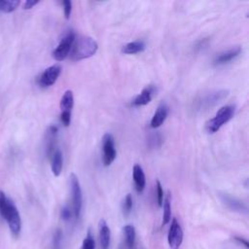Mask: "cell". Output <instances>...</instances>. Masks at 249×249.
<instances>
[{"instance_id":"1","label":"cell","mask_w":249,"mask_h":249,"mask_svg":"<svg viewBox=\"0 0 249 249\" xmlns=\"http://www.w3.org/2000/svg\"><path fill=\"white\" fill-rule=\"evenodd\" d=\"M0 215L7 221L11 232L15 236H18L21 229V220L18 210L14 201L2 191H0Z\"/></svg>"},{"instance_id":"2","label":"cell","mask_w":249,"mask_h":249,"mask_svg":"<svg viewBox=\"0 0 249 249\" xmlns=\"http://www.w3.org/2000/svg\"><path fill=\"white\" fill-rule=\"evenodd\" d=\"M98 49L96 41L89 36H81L75 39L72 49L70 51V58L73 61H79L82 59L92 56Z\"/></svg>"},{"instance_id":"3","label":"cell","mask_w":249,"mask_h":249,"mask_svg":"<svg viewBox=\"0 0 249 249\" xmlns=\"http://www.w3.org/2000/svg\"><path fill=\"white\" fill-rule=\"evenodd\" d=\"M234 114V106L225 105L221 107L215 116L206 123V130L208 133L217 132L225 124H227Z\"/></svg>"},{"instance_id":"4","label":"cell","mask_w":249,"mask_h":249,"mask_svg":"<svg viewBox=\"0 0 249 249\" xmlns=\"http://www.w3.org/2000/svg\"><path fill=\"white\" fill-rule=\"evenodd\" d=\"M76 39L75 32L73 30H69L63 38L60 40L57 47L53 52V57L56 61H62L64 60L70 53V51L72 49L73 43Z\"/></svg>"},{"instance_id":"5","label":"cell","mask_w":249,"mask_h":249,"mask_svg":"<svg viewBox=\"0 0 249 249\" xmlns=\"http://www.w3.org/2000/svg\"><path fill=\"white\" fill-rule=\"evenodd\" d=\"M71 193H72V200H73V213L76 219H78L81 215L82 204H83V196L82 190L80 186V182L75 173H71L69 176Z\"/></svg>"},{"instance_id":"6","label":"cell","mask_w":249,"mask_h":249,"mask_svg":"<svg viewBox=\"0 0 249 249\" xmlns=\"http://www.w3.org/2000/svg\"><path fill=\"white\" fill-rule=\"evenodd\" d=\"M102 161L104 166H109L116 159L117 152L115 147V140L111 133H105L102 137Z\"/></svg>"},{"instance_id":"7","label":"cell","mask_w":249,"mask_h":249,"mask_svg":"<svg viewBox=\"0 0 249 249\" xmlns=\"http://www.w3.org/2000/svg\"><path fill=\"white\" fill-rule=\"evenodd\" d=\"M167 241L171 249H179L183 241V231L176 218H172L167 234Z\"/></svg>"},{"instance_id":"8","label":"cell","mask_w":249,"mask_h":249,"mask_svg":"<svg viewBox=\"0 0 249 249\" xmlns=\"http://www.w3.org/2000/svg\"><path fill=\"white\" fill-rule=\"evenodd\" d=\"M60 73H61V66L58 64H53L44 70V72L40 75L38 79V83L43 88L51 87L56 82Z\"/></svg>"},{"instance_id":"9","label":"cell","mask_w":249,"mask_h":249,"mask_svg":"<svg viewBox=\"0 0 249 249\" xmlns=\"http://www.w3.org/2000/svg\"><path fill=\"white\" fill-rule=\"evenodd\" d=\"M228 94H229V91L226 89H220V90L208 93L206 96H204L201 99L199 108L202 107L207 109L209 107H213L219 102H221L223 99H225L228 96Z\"/></svg>"},{"instance_id":"10","label":"cell","mask_w":249,"mask_h":249,"mask_svg":"<svg viewBox=\"0 0 249 249\" xmlns=\"http://www.w3.org/2000/svg\"><path fill=\"white\" fill-rule=\"evenodd\" d=\"M222 201L232 211H236L239 213H246L247 212V207L246 205L240 201L239 199L228 195V194H223L220 196Z\"/></svg>"},{"instance_id":"11","label":"cell","mask_w":249,"mask_h":249,"mask_svg":"<svg viewBox=\"0 0 249 249\" xmlns=\"http://www.w3.org/2000/svg\"><path fill=\"white\" fill-rule=\"evenodd\" d=\"M168 115V107L165 103L160 104V106L157 108L154 116L152 117L150 125L152 128H157L160 127L163 122L165 121L166 117Z\"/></svg>"},{"instance_id":"12","label":"cell","mask_w":249,"mask_h":249,"mask_svg":"<svg viewBox=\"0 0 249 249\" xmlns=\"http://www.w3.org/2000/svg\"><path fill=\"white\" fill-rule=\"evenodd\" d=\"M132 177H133L136 192L139 194L142 193L146 186V176H145L143 168L141 167L140 164H135L133 166Z\"/></svg>"},{"instance_id":"13","label":"cell","mask_w":249,"mask_h":249,"mask_svg":"<svg viewBox=\"0 0 249 249\" xmlns=\"http://www.w3.org/2000/svg\"><path fill=\"white\" fill-rule=\"evenodd\" d=\"M154 91H155V88L153 86L146 87L145 89H142V91L138 95L135 96V98L132 100L131 104L136 107L147 105L148 103L151 102Z\"/></svg>"},{"instance_id":"14","label":"cell","mask_w":249,"mask_h":249,"mask_svg":"<svg viewBox=\"0 0 249 249\" xmlns=\"http://www.w3.org/2000/svg\"><path fill=\"white\" fill-rule=\"evenodd\" d=\"M98 232H99V243L101 249H108L111 239L110 229L105 222V220H100L98 224Z\"/></svg>"},{"instance_id":"15","label":"cell","mask_w":249,"mask_h":249,"mask_svg":"<svg viewBox=\"0 0 249 249\" xmlns=\"http://www.w3.org/2000/svg\"><path fill=\"white\" fill-rule=\"evenodd\" d=\"M241 53V48L240 47H233L226 52L221 53L219 55L216 56L214 63L216 65H222V64H226L230 61H231L232 59H234L236 56H238Z\"/></svg>"},{"instance_id":"16","label":"cell","mask_w":249,"mask_h":249,"mask_svg":"<svg viewBox=\"0 0 249 249\" xmlns=\"http://www.w3.org/2000/svg\"><path fill=\"white\" fill-rule=\"evenodd\" d=\"M62 164H63L62 153L59 149H56L52 153V162H51L52 172L54 176H59L62 170Z\"/></svg>"},{"instance_id":"17","label":"cell","mask_w":249,"mask_h":249,"mask_svg":"<svg viewBox=\"0 0 249 249\" xmlns=\"http://www.w3.org/2000/svg\"><path fill=\"white\" fill-rule=\"evenodd\" d=\"M124 231V243L127 249H132L134 244H135V239H136V232L135 229L131 225H125L123 228Z\"/></svg>"},{"instance_id":"18","label":"cell","mask_w":249,"mask_h":249,"mask_svg":"<svg viewBox=\"0 0 249 249\" xmlns=\"http://www.w3.org/2000/svg\"><path fill=\"white\" fill-rule=\"evenodd\" d=\"M145 50V44L142 41H133L125 44L122 48V53L124 54H134Z\"/></svg>"},{"instance_id":"19","label":"cell","mask_w":249,"mask_h":249,"mask_svg":"<svg viewBox=\"0 0 249 249\" xmlns=\"http://www.w3.org/2000/svg\"><path fill=\"white\" fill-rule=\"evenodd\" d=\"M73 105H74L73 91L71 89H68L63 93V95L60 99L59 106H60L61 112H71Z\"/></svg>"},{"instance_id":"20","label":"cell","mask_w":249,"mask_h":249,"mask_svg":"<svg viewBox=\"0 0 249 249\" xmlns=\"http://www.w3.org/2000/svg\"><path fill=\"white\" fill-rule=\"evenodd\" d=\"M163 215H162V226L166 225L171 220V195L170 192H167L166 196L163 198Z\"/></svg>"},{"instance_id":"21","label":"cell","mask_w":249,"mask_h":249,"mask_svg":"<svg viewBox=\"0 0 249 249\" xmlns=\"http://www.w3.org/2000/svg\"><path fill=\"white\" fill-rule=\"evenodd\" d=\"M19 5L18 0H0V12H14Z\"/></svg>"},{"instance_id":"22","label":"cell","mask_w":249,"mask_h":249,"mask_svg":"<svg viewBox=\"0 0 249 249\" xmlns=\"http://www.w3.org/2000/svg\"><path fill=\"white\" fill-rule=\"evenodd\" d=\"M133 206V200H132V196L130 194H127L125 197L124 198L123 205H122V210L124 216H128L131 212Z\"/></svg>"},{"instance_id":"23","label":"cell","mask_w":249,"mask_h":249,"mask_svg":"<svg viewBox=\"0 0 249 249\" xmlns=\"http://www.w3.org/2000/svg\"><path fill=\"white\" fill-rule=\"evenodd\" d=\"M156 195H157L158 205L160 207H161L162 202H163V198H164V194H163V190H162V187H161V184H160V180L156 181Z\"/></svg>"},{"instance_id":"24","label":"cell","mask_w":249,"mask_h":249,"mask_svg":"<svg viewBox=\"0 0 249 249\" xmlns=\"http://www.w3.org/2000/svg\"><path fill=\"white\" fill-rule=\"evenodd\" d=\"M82 249H95V242L89 231L86 236V238L83 240Z\"/></svg>"},{"instance_id":"25","label":"cell","mask_w":249,"mask_h":249,"mask_svg":"<svg viewBox=\"0 0 249 249\" xmlns=\"http://www.w3.org/2000/svg\"><path fill=\"white\" fill-rule=\"evenodd\" d=\"M62 232L60 230H56L53 237V249H61Z\"/></svg>"},{"instance_id":"26","label":"cell","mask_w":249,"mask_h":249,"mask_svg":"<svg viewBox=\"0 0 249 249\" xmlns=\"http://www.w3.org/2000/svg\"><path fill=\"white\" fill-rule=\"evenodd\" d=\"M62 5H63L65 18L69 19L70 16H71V12H72V2L69 0H64V1H62Z\"/></svg>"},{"instance_id":"27","label":"cell","mask_w":249,"mask_h":249,"mask_svg":"<svg viewBox=\"0 0 249 249\" xmlns=\"http://www.w3.org/2000/svg\"><path fill=\"white\" fill-rule=\"evenodd\" d=\"M60 121L64 126H68L71 122V112H61Z\"/></svg>"},{"instance_id":"28","label":"cell","mask_w":249,"mask_h":249,"mask_svg":"<svg viewBox=\"0 0 249 249\" xmlns=\"http://www.w3.org/2000/svg\"><path fill=\"white\" fill-rule=\"evenodd\" d=\"M72 214H71V211L70 209L67 207V206H64L62 209H61V218L64 220V221H68L70 220Z\"/></svg>"},{"instance_id":"29","label":"cell","mask_w":249,"mask_h":249,"mask_svg":"<svg viewBox=\"0 0 249 249\" xmlns=\"http://www.w3.org/2000/svg\"><path fill=\"white\" fill-rule=\"evenodd\" d=\"M39 3V1H34V0H27L24 2L23 4V9L25 10H29L31 8H33L35 5H37Z\"/></svg>"},{"instance_id":"30","label":"cell","mask_w":249,"mask_h":249,"mask_svg":"<svg viewBox=\"0 0 249 249\" xmlns=\"http://www.w3.org/2000/svg\"><path fill=\"white\" fill-rule=\"evenodd\" d=\"M234 239H235V240H237L239 243L243 244L246 248H248V247H249V243H248V241H247L246 239H243L242 237H239V236H234Z\"/></svg>"}]
</instances>
